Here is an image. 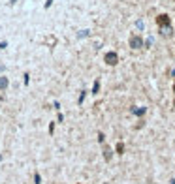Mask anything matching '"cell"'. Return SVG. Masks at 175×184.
I'll return each mask as SVG.
<instances>
[{
	"mask_svg": "<svg viewBox=\"0 0 175 184\" xmlns=\"http://www.w3.org/2000/svg\"><path fill=\"white\" fill-rule=\"evenodd\" d=\"M106 184H109V182H106Z\"/></svg>",
	"mask_w": 175,
	"mask_h": 184,
	"instance_id": "cell-19",
	"label": "cell"
},
{
	"mask_svg": "<svg viewBox=\"0 0 175 184\" xmlns=\"http://www.w3.org/2000/svg\"><path fill=\"white\" fill-rule=\"evenodd\" d=\"M173 92H175V81H173Z\"/></svg>",
	"mask_w": 175,
	"mask_h": 184,
	"instance_id": "cell-18",
	"label": "cell"
},
{
	"mask_svg": "<svg viewBox=\"0 0 175 184\" xmlns=\"http://www.w3.org/2000/svg\"><path fill=\"white\" fill-rule=\"evenodd\" d=\"M134 113H136V115H143V113H145V107H139V109H134Z\"/></svg>",
	"mask_w": 175,
	"mask_h": 184,
	"instance_id": "cell-10",
	"label": "cell"
},
{
	"mask_svg": "<svg viewBox=\"0 0 175 184\" xmlns=\"http://www.w3.org/2000/svg\"><path fill=\"white\" fill-rule=\"evenodd\" d=\"M85 96H87V92H85V90H83V92H81V96H79V105H81V103H83V100H85Z\"/></svg>",
	"mask_w": 175,
	"mask_h": 184,
	"instance_id": "cell-12",
	"label": "cell"
},
{
	"mask_svg": "<svg viewBox=\"0 0 175 184\" xmlns=\"http://www.w3.org/2000/svg\"><path fill=\"white\" fill-rule=\"evenodd\" d=\"M98 90H100V81H94V85H92V94H98Z\"/></svg>",
	"mask_w": 175,
	"mask_h": 184,
	"instance_id": "cell-6",
	"label": "cell"
},
{
	"mask_svg": "<svg viewBox=\"0 0 175 184\" xmlns=\"http://www.w3.org/2000/svg\"><path fill=\"white\" fill-rule=\"evenodd\" d=\"M171 32H173V30H171V27H166V28H162V34H164V36H171Z\"/></svg>",
	"mask_w": 175,
	"mask_h": 184,
	"instance_id": "cell-7",
	"label": "cell"
},
{
	"mask_svg": "<svg viewBox=\"0 0 175 184\" xmlns=\"http://www.w3.org/2000/svg\"><path fill=\"white\" fill-rule=\"evenodd\" d=\"M90 34V30H81V32H77V38H87Z\"/></svg>",
	"mask_w": 175,
	"mask_h": 184,
	"instance_id": "cell-8",
	"label": "cell"
},
{
	"mask_svg": "<svg viewBox=\"0 0 175 184\" xmlns=\"http://www.w3.org/2000/svg\"><path fill=\"white\" fill-rule=\"evenodd\" d=\"M130 47H132V49L143 47V40H141L139 36H132V38H130Z\"/></svg>",
	"mask_w": 175,
	"mask_h": 184,
	"instance_id": "cell-3",
	"label": "cell"
},
{
	"mask_svg": "<svg viewBox=\"0 0 175 184\" xmlns=\"http://www.w3.org/2000/svg\"><path fill=\"white\" fill-rule=\"evenodd\" d=\"M34 184H42V178H40V175H38V173L34 175Z\"/></svg>",
	"mask_w": 175,
	"mask_h": 184,
	"instance_id": "cell-11",
	"label": "cell"
},
{
	"mask_svg": "<svg viewBox=\"0 0 175 184\" xmlns=\"http://www.w3.org/2000/svg\"><path fill=\"white\" fill-rule=\"evenodd\" d=\"M51 4H53V0H47V2H45V8H49Z\"/></svg>",
	"mask_w": 175,
	"mask_h": 184,
	"instance_id": "cell-16",
	"label": "cell"
},
{
	"mask_svg": "<svg viewBox=\"0 0 175 184\" xmlns=\"http://www.w3.org/2000/svg\"><path fill=\"white\" fill-rule=\"evenodd\" d=\"M156 25H158L160 28L169 27V17H168V15H164V13H162V15H158V17H156Z\"/></svg>",
	"mask_w": 175,
	"mask_h": 184,
	"instance_id": "cell-2",
	"label": "cell"
},
{
	"mask_svg": "<svg viewBox=\"0 0 175 184\" xmlns=\"http://www.w3.org/2000/svg\"><path fill=\"white\" fill-rule=\"evenodd\" d=\"M104 60H106V64H109V66H115V64L119 62V55H117V53H113V51H109V53H106Z\"/></svg>",
	"mask_w": 175,
	"mask_h": 184,
	"instance_id": "cell-1",
	"label": "cell"
},
{
	"mask_svg": "<svg viewBox=\"0 0 175 184\" xmlns=\"http://www.w3.org/2000/svg\"><path fill=\"white\" fill-rule=\"evenodd\" d=\"M8 77H0V90H6L8 88Z\"/></svg>",
	"mask_w": 175,
	"mask_h": 184,
	"instance_id": "cell-5",
	"label": "cell"
},
{
	"mask_svg": "<svg viewBox=\"0 0 175 184\" xmlns=\"http://www.w3.org/2000/svg\"><path fill=\"white\" fill-rule=\"evenodd\" d=\"M6 47H8V43L6 41H0V49H6Z\"/></svg>",
	"mask_w": 175,
	"mask_h": 184,
	"instance_id": "cell-15",
	"label": "cell"
},
{
	"mask_svg": "<svg viewBox=\"0 0 175 184\" xmlns=\"http://www.w3.org/2000/svg\"><path fill=\"white\" fill-rule=\"evenodd\" d=\"M104 139H106V137H104V133L100 132V133H98V141H100V143H104Z\"/></svg>",
	"mask_w": 175,
	"mask_h": 184,
	"instance_id": "cell-13",
	"label": "cell"
},
{
	"mask_svg": "<svg viewBox=\"0 0 175 184\" xmlns=\"http://www.w3.org/2000/svg\"><path fill=\"white\" fill-rule=\"evenodd\" d=\"M124 152V145L122 143H117V154H122Z\"/></svg>",
	"mask_w": 175,
	"mask_h": 184,
	"instance_id": "cell-9",
	"label": "cell"
},
{
	"mask_svg": "<svg viewBox=\"0 0 175 184\" xmlns=\"http://www.w3.org/2000/svg\"><path fill=\"white\" fill-rule=\"evenodd\" d=\"M4 70H6V66H0V73H2Z\"/></svg>",
	"mask_w": 175,
	"mask_h": 184,
	"instance_id": "cell-17",
	"label": "cell"
},
{
	"mask_svg": "<svg viewBox=\"0 0 175 184\" xmlns=\"http://www.w3.org/2000/svg\"><path fill=\"white\" fill-rule=\"evenodd\" d=\"M136 27H138V28L141 30V28H143V21H138V23H136Z\"/></svg>",
	"mask_w": 175,
	"mask_h": 184,
	"instance_id": "cell-14",
	"label": "cell"
},
{
	"mask_svg": "<svg viewBox=\"0 0 175 184\" xmlns=\"http://www.w3.org/2000/svg\"><path fill=\"white\" fill-rule=\"evenodd\" d=\"M111 156H113V150H111V148L106 145V147H104V158H106V162H109V160H111Z\"/></svg>",
	"mask_w": 175,
	"mask_h": 184,
	"instance_id": "cell-4",
	"label": "cell"
}]
</instances>
